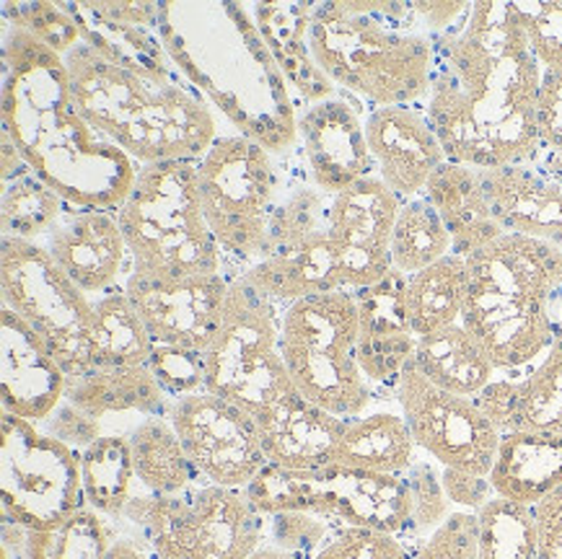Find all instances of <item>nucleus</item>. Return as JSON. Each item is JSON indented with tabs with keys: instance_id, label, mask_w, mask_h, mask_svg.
Listing matches in <instances>:
<instances>
[{
	"instance_id": "nucleus-1",
	"label": "nucleus",
	"mask_w": 562,
	"mask_h": 559,
	"mask_svg": "<svg viewBox=\"0 0 562 559\" xmlns=\"http://www.w3.org/2000/svg\"><path fill=\"white\" fill-rule=\"evenodd\" d=\"M542 76L514 3H472L459 26L436 34L423 110L446 159L472 169L529 161L542 146Z\"/></svg>"
},
{
	"instance_id": "nucleus-2",
	"label": "nucleus",
	"mask_w": 562,
	"mask_h": 559,
	"mask_svg": "<svg viewBox=\"0 0 562 559\" xmlns=\"http://www.w3.org/2000/svg\"><path fill=\"white\" fill-rule=\"evenodd\" d=\"M3 135L34 176L83 210H117L140 169L78 112L63 55L9 24H3Z\"/></svg>"
},
{
	"instance_id": "nucleus-3",
	"label": "nucleus",
	"mask_w": 562,
	"mask_h": 559,
	"mask_svg": "<svg viewBox=\"0 0 562 559\" xmlns=\"http://www.w3.org/2000/svg\"><path fill=\"white\" fill-rule=\"evenodd\" d=\"M158 5L164 49L236 135L272 156L299 146V104L251 11L231 0Z\"/></svg>"
},
{
	"instance_id": "nucleus-4",
	"label": "nucleus",
	"mask_w": 562,
	"mask_h": 559,
	"mask_svg": "<svg viewBox=\"0 0 562 559\" xmlns=\"http://www.w3.org/2000/svg\"><path fill=\"white\" fill-rule=\"evenodd\" d=\"M308 47L329 81L371 110L428 99L436 34L413 3H314Z\"/></svg>"
},
{
	"instance_id": "nucleus-5",
	"label": "nucleus",
	"mask_w": 562,
	"mask_h": 559,
	"mask_svg": "<svg viewBox=\"0 0 562 559\" xmlns=\"http://www.w3.org/2000/svg\"><path fill=\"white\" fill-rule=\"evenodd\" d=\"M467 260L461 324L498 373L535 365L562 332V249L506 233Z\"/></svg>"
},
{
	"instance_id": "nucleus-6",
	"label": "nucleus",
	"mask_w": 562,
	"mask_h": 559,
	"mask_svg": "<svg viewBox=\"0 0 562 559\" xmlns=\"http://www.w3.org/2000/svg\"><path fill=\"white\" fill-rule=\"evenodd\" d=\"M78 112L138 167L200 161L218 138V114L187 81L156 83L106 62L81 39L63 57Z\"/></svg>"
},
{
	"instance_id": "nucleus-7",
	"label": "nucleus",
	"mask_w": 562,
	"mask_h": 559,
	"mask_svg": "<svg viewBox=\"0 0 562 559\" xmlns=\"http://www.w3.org/2000/svg\"><path fill=\"white\" fill-rule=\"evenodd\" d=\"M117 220L133 272L154 277L228 272L226 254L200 205L198 161L140 167L127 199L117 207Z\"/></svg>"
},
{
	"instance_id": "nucleus-8",
	"label": "nucleus",
	"mask_w": 562,
	"mask_h": 559,
	"mask_svg": "<svg viewBox=\"0 0 562 559\" xmlns=\"http://www.w3.org/2000/svg\"><path fill=\"white\" fill-rule=\"evenodd\" d=\"M117 526L150 559H249L265 544V515L247 490L215 484L177 498L133 494Z\"/></svg>"
},
{
	"instance_id": "nucleus-9",
	"label": "nucleus",
	"mask_w": 562,
	"mask_h": 559,
	"mask_svg": "<svg viewBox=\"0 0 562 559\" xmlns=\"http://www.w3.org/2000/svg\"><path fill=\"white\" fill-rule=\"evenodd\" d=\"M280 355L301 397L337 418H360L376 391L358 363V304L352 290L316 293L280 317Z\"/></svg>"
},
{
	"instance_id": "nucleus-10",
	"label": "nucleus",
	"mask_w": 562,
	"mask_h": 559,
	"mask_svg": "<svg viewBox=\"0 0 562 559\" xmlns=\"http://www.w3.org/2000/svg\"><path fill=\"white\" fill-rule=\"evenodd\" d=\"M247 494L262 515L314 513L337 526L394 534L405 541L413 526V500L405 475L350 469L340 464L291 471L268 464L247 487Z\"/></svg>"
},
{
	"instance_id": "nucleus-11",
	"label": "nucleus",
	"mask_w": 562,
	"mask_h": 559,
	"mask_svg": "<svg viewBox=\"0 0 562 559\" xmlns=\"http://www.w3.org/2000/svg\"><path fill=\"white\" fill-rule=\"evenodd\" d=\"M280 317L283 311L247 277H234L221 324L203 353L205 391L234 401L255 420L295 391L280 355Z\"/></svg>"
},
{
	"instance_id": "nucleus-12",
	"label": "nucleus",
	"mask_w": 562,
	"mask_h": 559,
	"mask_svg": "<svg viewBox=\"0 0 562 559\" xmlns=\"http://www.w3.org/2000/svg\"><path fill=\"white\" fill-rule=\"evenodd\" d=\"M198 192L226 262L239 275L262 262L278 195L276 156L244 135H218L198 161Z\"/></svg>"
},
{
	"instance_id": "nucleus-13",
	"label": "nucleus",
	"mask_w": 562,
	"mask_h": 559,
	"mask_svg": "<svg viewBox=\"0 0 562 559\" xmlns=\"http://www.w3.org/2000/svg\"><path fill=\"white\" fill-rule=\"evenodd\" d=\"M0 290L3 306L42 336L65 376H81L93 368V300L57 267L45 243L3 239Z\"/></svg>"
},
{
	"instance_id": "nucleus-14",
	"label": "nucleus",
	"mask_w": 562,
	"mask_h": 559,
	"mask_svg": "<svg viewBox=\"0 0 562 559\" xmlns=\"http://www.w3.org/2000/svg\"><path fill=\"white\" fill-rule=\"evenodd\" d=\"M0 490L3 523L26 532H57L89 507L81 454L9 412L0 414Z\"/></svg>"
},
{
	"instance_id": "nucleus-15",
	"label": "nucleus",
	"mask_w": 562,
	"mask_h": 559,
	"mask_svg": "<svg viewBox=\"0 0 562 559\" xmlns=\"http://www.w3.org/2000/svg\"><path fill=\"white\" fill-rule=\"evenodd\" d=\"M402 418L417 448L443 469L487 477L501 446V433L485 418L477 401L438 389L415 368L413 361L394 389Z\"/></svg>"
},
{
	"instance_id": "nucleus-16",
	"label": "nucleus",
	"mask_w": 562,
	"mask_h": 559,
	"mask_svg": "<svg viewBox=\"0 0 562 559\" xmlns=\"http://www.w3.org/2000/svg\"><path fill=\"white\" fill-rule=\"evenodd\" d=\"M169 422L205 484L247 490L268 466L255 418L234 401L211 391L190 393L171 404Z\"/></svg>"
},
{
	"instance_id": "nucleus-17",
	"label": "nucleus",
	"mask_w": 562,
	"mask_h": 559,
	"mask_svg": "<svg viewBox=\"0 0 562 559\" xmlns=\"http://www.w3.org/2000/svg\"><path fill=\"white\" fill-rule=\"evenodd\" d=\"M402 197L381 176L360 179L335 195L329 210V249L342 290L371 288L394 270L392 233Z\"/></svg>"
},
{
	"instance_id": "nucleus-18",
	"label": "nucleus",
	"mask_w": 562,
	"mask_h": 559,
	"mask_svg": "<svg viewBox=\"0 0 562 559\" xmlns=\"http://www.w3.org/2000/svg\"><path fill=\"white\" fill-rule=\"evenodd\" d=\"M234 275L154 277L127 272L122 290L133 300L156 345H171L205 353L221 324L223 304Z\"/></svg>"
},
{
	"instance_id": "nucleus-19",
	"label": "nucleus",
	"mask_w": 562,
	"mask_h": 559,
	"mask_svg": "<svg viewBox=\"0 0 562 559\" xmlns=\"http://www.w3.org/2000/svg\"><path fill=\"white\" fill-rule=\"evenodd\" d=\"M363 102L337 89L333 99L308 106L299 117V146L314 182L327 195H340L360 179L379 176L366 140Z\"/></svg>"
},
{
	"instance_id": "nucleus-20",
	"label": "nucleus",
	"mask_w": 562,
	"mask_h": 559,
	"mask_svg": "<svg viewBox=\"0 0 562 559\" xmlns=\"http://www.w3.org/2000/svg\"><path fill=\"white\" fill-rule=\"evenodd\" d=\"M45 249L86 296L114 290L133 267L117 210H83L68 205L45 239Z\"/></svg>"
},
{
	"instance_id": "nucleus-21",
	"label": "nucleus",
	"mask_w": 562,
	"mask_h": 559,
	"mask_svg": "<svg viewBox=\"0 0 562 559\" xmlns=\"http://www.w3.org/2000/svg\"><path fill=\"white\" fill-rule=\"evenodd\" d=\"M407 275L392 270L371 288L352 290L358 304V363L373 391H392L413 361L417 336L407 317Z\"/></svg>"
},
{
	"instance_id": "nucleus-22",
	"label": "nucleus",
	"mask_w": 562,
	"mask_h": 559,
	"mask_svg": "<svg viewBox=\"0 0 562 559\" xmlns=\"http://www.w3.org/2000/svg\"><path fill=\"white\" fill-rule=\"evenodd\" d=\"M366 140L379 176L402 199L425 192L443 167L446 150L423 106H379L366 117Z\"/></svg>"
},
{
	"instance_id": "nucleus-23",
	"label": "nucleus",
	"mask_w": 562,
	"mask_h": 559,
	"mask_svg": "<svg viewBox=\"0 0 562 559\" xmlns=\"http://www.w3.org/2000/svg\"><path fill=\"white\" fill-rule=\"evenodd\" d=\"M0 384L3 412L40 425L65 399V370L42 336L9 306L0 311Z\"/></svg>"
},
{
	"instance_id": "nucleus-24",
	"label": "nucleus",
	"mask_w": 562,
	"mask_h": 559,
	"mask_svg": "<svg viewBox=\"0 0 562 559\" xmlns=\"http://www.w3.org/2000/svg\"><path fill=\"white\" fill-rule=\"evenodd\" d=\"M474 401L501 435L516 430L562 433V332L535 365L498 373Z\"/></svg>"
},
{
	"instance_id": "nucleus-25",
	"label": "nucleus",
	"mask_w": 562,
	"mask_h": 559,
	"mask_svg": "<svg viewBox=\"0 0 562 559\" xmlns=\"http://www.w3.org/2000/svg\"><path fill=\"white\" fill-rule=\"evenodd\" d=\"M480 176L503 231L562 249V179L529 161L480 169Z\"/></svg>"
},
{
	"instance_id": "nucleus-26",
	"label": "nucleus",
	"mask_w": 562,
	"mask_h": 559,
	"mask_svg": "<svg viewBox=\"0 0 562 559\" xmlns=\"http://www.w3.org/2000/svg\"><path fill=\"white\" fill-rule=\"evenodd\" d=\"M348 420L293 391L255 422L268 464L291 471H312L333 464L335 446Z\"/></svg>"
},
{
	"instance_id": "nucleus-27",
	"label": "nucleus",
	"mask_w": 562,
	"mask_h": 559,
	"mask_svg": "<svg viewBox=\"0 0 562 559\" xmlns=\"http://www.w3.org/2000/svg\"><path fill=\"white\" fill-rule=\"evenodd\" d=\"M276 169L278 195L268 224L265 260L295 254L316 241L327 239L329 210H333L335 199L314 182L301 146L283 156H276Z\"/></svg>"
},
{
	"instance_id": "nucleus-28",
	"label": "nucleus",
	"mask_w": 562,
	"mask_h": 559,
	"mask_svg": "<svg viewBox=\"0 0 562 559\" xmlns=\"http://www.w3.org/2000/svg\"><path fill=\"white\" fill-rule=\"evenodd\" d=\"M249 11L291 85L295 104H299V117L308 106L333 99L337 85L319 68L308 47L314 3H255Z\"/></svg>"
},
{
	"instance_id": "nucleus-29",
	"label": "nucleus",
	"mask_w": 562,
	"mask_h": 559,
	"mask_svg": "<svg viewBox=\"0 0 562 559\" xmlns=\"http://www.w3.org/2000/svg\"><path fill=\"white\" fill-rule=\"evenodd\" d=\"M487 477L495 498L526 507L542 503L562 487V433H503Z\"/></svg>"
},
{
	"instance_id": "nucleus-30",
	"label": "nucleus",
	"mask_w": 562,
	"mask_h": 559,
	"mask_svg": "<svg viewBox=\"0 0 562 559\" xmlns=\"http://www.w3.org/2000/svg\"><path fill=\"white\" fill-rule=\"evenodd\" d=\"M423 195L428 197V203L441 215L443 226L449 228L453 254L470 256L477 249L506 236L498 218H495L493 205H490L480 169L446 161L428 179Z\"/></svg>"
},
{
	"instance_id": "nucleus-31",
	"label": "nucleus",
	"mask_w": 562,
	"mask_h": 559,
	"mask_svg": "<svg viewBox=\"0 0 562 559\" xmlns=\"http://www.w3.org/2000/svg\"><path fill=\"white\" fill-rule=\"evenodd\" d=\"M70 16L76 19L78 32L86 45L97 49L106 62L117 66L127 73H135L146 81L177 83L184 81L179 73L161 39L154 28L125 24L106 16L97 9V3H60Z\"/></svg>"
},
{
	"instance_id": "nucleus-32",
	"label": "nucleus",
	"mask_w": 562,
	"mask_h": 559,
	"mask_svg": "<svg viewBox=\"0 0 562 559\" xmlns=\"http://www.w3.org/2000/svg\"><path fill=\"white\" fill-rule=\"evenodd\" d=\"M65 399L74 401L91 418L140 412L146 418H169L175 399L167 397L148 365L130 368H91L81 376H68Z\"/></svg>"
},
{
	"instance_id": "nucleus-33",
	"label": "nucleus",
	"mask_w": 562,
	"mask_h": 559,
	"mask_svg": "<svg viewBox=\"0 0 562 559\" xmlns=\"http://www.w3.org/2000/svg\"><path fill=\"white\" fill-rule=\"evenodd\" d=\"M413 365L438 389L470 399L498 376L493 361L461 321L417 336Z\"/></svg>"
},
{
	"instance_id": "nucleus-34",
	"label": "nucleus",
	"mask_w": 562,
	"mask_h": 559,
	"mask_svg": "<svg viewBox=\"0 0 562 559\" xmlns=\"http://www.w3.org/2000/svg\"><path fill=\"white\" fill-rule=\"evenodd\" d=\"M417 443L402 412H371L350 418L337 441L333 464L350 469L405 475L417 461Z\"/></svg>"
},
{
	"instance_id": "nucleus-35",
	"label": "nucleus",
	"mask_w": 562,
	"mask_h": 559,
	"mask_svg": "<svg viewBox=\"0 0 562 559\" xmlns=\"http://www.w3.org/2000/svg\"><path fill=\"white\" fill-rule=\"evenodd\" d=\"M135 479L146 494L177 498L205 484L179 441L169 418H146L127 433Z\"/></svg>"
},
{
	"instance_id": "nucleus-36",
	"label": "nucleus",
	"mask_w": 562,
	"mask_h": 559,
	"mask_svg": "<svg viewBox=\"0 0 562 559\" xmlns=\"http://www.w3.org/2000/svg\"><path fill=\"white\" fill-rule=\"evenodd\" d=\"M244 277L265 298H270L280 311H285L288 306L306 296L342 290L340 280H337L333 249H329V236L295 254L268 256V260L257 262L255 267L244 272Z\"/></svg>"
},
{
	"instance_id": "nucleus-37",
	"label": "nucleus",
	"mask_w": 562,
	"mask_h": 559,
	"mask_svg": "<svg viewBox=\"0 0 562 559\" xmlns=\"http://www.w3.org/2000/svg\"><path fill=\"white\" fill-rule=\"evenodd\" d=\"M470 272L459 254L443 256L415 275H407V317L415 336L434 334L438 329L459 324L464 313Z\"/></svg>"
},
{
	"instance_id": "nucleus-38",
	"label": "nucleus",
	"mask_w": 562,
	"mask_h": 559,
	"mask_svg": "<svg viewBox=\"0 0 562 559\" xmlns=\"http://www.w3.org/2000/svg\"><path fill=\"white\" fill-rule=\"evenodd\" d=\"M154 336L148 334L140 313L127 293L114 288L93 300L91 361L93 368H130L148 365L154 355Z\"/></svg>"
},
{
	"instance_id": "nucleus-39",
	"label": "nucleus",
	"mask_w": 562,
	"mask_h": 559,
	"mask_svg": "<svg viewBox=\"0 0 562 559\" xmlns=\"http://www.w3.org/2000/svg\"><path fill=\"white\" fill-rule=\"evenodd\" d=\"M81 479L86 505L120 523L138 482L127 435H102L91 443L81 454Z\"/></svg>"
},
{
	"instance_id": "nucleus-40",
	"label": "nucleus",
	"mask_w": 562,
	"mask_h": 559,
	"mask_svg": "<svg viewBox=\"0 0 562 559\" xmlns=\"http://www.w3.org/2000/svg\"><path fill=\"white\" fill-rule=\"evenodd\" d=\"M449 254H453L451 233L428 197L417 195L402 199L392 233L394 270L415 275Z\"/></svg>"
},
{
	"instance_id": "nucleus-41",
	"label": "nucleus",
	"mask_w": 562,
	"mask_h": 559,
	"mask_svg": "<svg viewBox=\"0 0 562 559\" xmlns=\"http://www.w3.org/2000/svg\"><path fill=\"white\" fill-rule=\"evenodd\" d=\"M68 203L55 190L29 171L24 176L3 182V239L37 241L53 233Z\"/></svg>"
},
{
	"instance_id": "nucleus-42",
	"label": "nucleus",
	"mask_w": 562,
	"mask_h": 559,
	"mask_svg": "<svg viewBox=\"0 0 562 559\" xmlns=\"http://www.w3.org/2000/svg\"><path fill=\"white\" fill-rule=\"evenodd\" d=\"M480 559H539L535 511L508 500H490L477 513Z\"/></svg>"
},
{
	"instance_id": "nucleus-43",
	"label": "nucleus",
	"mask_w": 562,
	"mask_h": 559,
	"mask_svg": "<svg viewBox=\"0 0 562 559\" xmlns=\"http://www.w3.org/2000/svg\"><path fill=\"white\" fill-rule=\"evenodd\" d=\"M405 482L409 487V500H413V526H409L407 544L415 549L436 528H441L453 511L443 492L441 466L436 461L417 456V461L405 471Z\"/></svg>"
},
{
	"instance_id": "nucleus-44",
	"label": "nucleus",
	"mask_w": 562,
	"mask_h": 559,
	"mask_svg": "<svg viewBox=\"0 0 562 559\" xmlns=\"http://www.w3.org/2000/svg\"><path fill=\"white\" fill-rule=\"evenodd\" d=\"M337 523L314 513L285 511L265 515V544L293 559H314L337 534Z\"/></svg>"
},
{
	"instance_id": "nucleus-45",
	"label": "nucleus",
	"mask_w": 562,
	"mask_h": 559,
	"mask_svg": "<svg viewBox=\"0 0 562 559\" xmlns=\"http://www.w3.org/2000/svg\"><path fill=\"white\" fill-rule=\"evenodd\" d=\"M3 21L24 28L63 57L81 42L76 19L60 3H3Z\"/></svg>"
},
{
	"instance_id": "nucleus-46",
	"label": "nucleus",
	"mask_w": 562,
	"mask_h": 559,
	"mask_svg": "<svg viewBox=\"0 0 562 559\" xmlns=\"http://www.w3.org/2000/svg\"><path fill=\"white\" fill-rule=\"evenodd\" d=\"M117 539V523L91 507H83L57 528L55 559H106Z\"/></svg>"
},
{
	"instance_id": "nucleus-47",
	"label": "nucleus",
	"mask_w": 562,
	"mask_h": 559,
	"mask_svg": "<svg viewBox=\"0 0 562 559\" xmlns=\"http://www.w3.org/2000/svg\"><path fill=\"white\" fill-rule=\"evenodd\" d=\"M544 73L562 70V3H514Z\"/></svg>"
},
{
	"instance_id": "nucleus-48",
	"label": "nucleus",
	"mask_w": 562,
	"mask_h": 559,
	"mask_svg": "<svg viewBox=\"0 0 562 559\" xmlns=\"http://www.w3.org/2000/svg\"><path fill=\"white\" fill-rule=\"evenodd\" d=\"M148 368L169 399H184L190 393L205 391V361L203 353L171 345H156Z\"/></svg>"
},
{
	"instance_id": "nucleus-49",
	"label": "nucleus",
	"mask_w": 562,
	"mask_h": 559,
	"mask_svg": "<svg viewBox=\"0 0 562 559\" xmlns=\"http://www.w3.org/2000/svg\"><path fill=\"white\" fill-rule=\"evenodd\" d=\"M413 551L394 534L342 526L314 559H413Z\"/></svg>"
},
{
	"instance_id": "nucleus-50",
	"label": "nucleus",
	"mask_w": 562,
	"mask_h": 559,
	"mask_svg": "<svg viewBox=\"0 0 562 559\" xmlns=\"http://www.w3.org/2000/svg\"><path fill=\"white\" fill-rule=\"evenodd\" d=\"M413 559H480L477 513L453 511L441 528L417 544Z\"/></svg>"
},
{
	"instance_id": "nucleus-51",
	"label": "nucleus",
	"mask_w": 562,
	"mask_h": 559,
	"mask_svg": "<svg viewBox=\"0 0 562 559\" xmlns=\"http://www.w3.org/2000/svg\"><path fill=\"white\" fill-rule=\"evenodd\" d=\"M42 433H47L49 438L65 443L68 448L83 454L91 443L102 438V420L91 418L89 412H83L81 407H76L74 401L63 399L55 407V412L40 422Z\"/></svg>"
},
{
	"instance_id": "nucleus-52",
	"label": "nucleus",
	"mask_w": 562,
	"mask_h": 559,
	"mask_svg": "<svg viewBox=\"0 0 562 559\" xmlns=\"http://www.w3.org/2000/svg\"><path fill=\"white\" fill-rule=\"evenodd\" d=\"M441 482L449 503L467 513H480L490 500H495V490L493 484H490V477L470 475V471L459 469H443L441 466Z\"/></svg>"
},
{
	"instance_id": "nucleus-53",
	"label": "nucleus",
	"mask_w": 562,
	"mask_h": 559,
	"mask_svg": "<svg viewBox=\"0 0 562 559\" xmlns=\"http://www.w3.org/2000/svg\"><path fill=\"white\" fill-rule=\"evenodd\" d=\"M539 140L547 148H562V70L542 76V89H539Z\"/></svg>"
},
{
	"instance_id": "nucleus-54",
	"label": "nucleus",
	"mask_w": 562,
	"mask_h": 559,
	"mask_svg": "<svg viewBox=\"0 0 562 559\" xmlns=\"http://www.w3.org/2000/svg\"><path fill=\"white\" fill-rule=\"evenodd\" d=\"M413 5L417 16L425 21V26H428L434 34H443L449 32V28L459 26L472 9V3H423V0Z\"/></svg>"
},
{
	"instance_id": "nucleus-55",
	"label": "nucleus",
	"mask_w": 562,
	"mask_h": 559,
	"mask_svg": "<svg viewBox=\"0 0 562 559\" xmlns=\"http://www.w3.org/2000/svg\"><path fill=\"white\" fill-rule=\"evenodd\" d=\"M531 511H535L539 534L562 536V487H558L552 494H547L542 503H537Z\"/></svg>"
},
{
	"instance_id": "nucleus-56",
	"label": "nucleus",
	"mask_w": 562,
	"mask_h": 559,
	"mask_svg": "<svg viewBox=\"0 0 562 559\" xmlns=\"http://www.w3.org/2000/svg\"><path fill=\"white\" fill-rule=\"evenodd\" d=\"M26 161L21 159V153L16 150V146H13L9 135H3V182H11V179L16 176H24L29 174Z\"/></svg>"
},
{
	"instance_id": "nucleus-57",
	"label": "nucleus",
	"mask_w": 562,
	"mask_h": 559,
	"mask_svg": "<svg viewBox=\"0 0 562 559\" xmlns=\"http://www.w3.org/2000/svg\"><path fill=\"white\" fill-rule=\"evenodd\" d=\"M106 559H150V557L140 547H135L133 541L117 539L114 541V547L110 549V555H106Z\"/></svg>"
},
{
	"instance_id": "nucleus-58",
	"label": "nucleus",
	"mask_w": 562,
	"mask_h": 559,
	"mask_svg": "<svg viewBox=\"0 0 562 559\" xmlns=\"http://www.w3.org/2000/svg\"><path fill=\"white\" fill-rule=\"evenodd\" d=\"M539 559H562V536L539 534Z\"/></svg>"
},
{
	"instance_id": "nucleus-59",
	"label": "nucleus",
	"mask_w": 562,
	"mask_h": 559,
	"mask_svg": "<svg viewBox=\"0 0 562 559\" xmlns=\"http://www.w3.org/2000/svg\"><path fill=\"white\" fill-rule=\"evenodd\" d=\"M249 559H293V557L285 555V551L276 549V547H268V544H262V547H259Z\"/></svg>"
}]
</instances>
